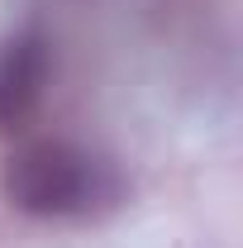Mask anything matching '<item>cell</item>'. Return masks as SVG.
<instances>
[{
  "label": "cell",
  "instance_id": "obj_1",
  "mask_svg": "<svg viewBox=\"0 0 243 248\" xmlns=\"http://www.w3.org/2000/svg\"><path fill=\"white\" fill-rule=\"evenodd\" d=\"M0 191L33 219H91L120 205L124 182L115 162L67 139H29L5 157Z\"/></svg>",
  "mask_w": 243,
  "mask_h": 248
},
{
  "label": "cell",
  "instance_id": "obj_2",
  "mask_svg": "<svg viewBox=\"0 0 243 248\" xmlns=\"http://www.w3.org/2000/svg\"><path fill=\"white\" fill-rule=\"evenodd\" d=\"M53 81V48L38 29L0 38V134H15L38 115Z\"/></svg>",
  "mask_w": 243,
  "mask_h": 248
}]
</instances>
